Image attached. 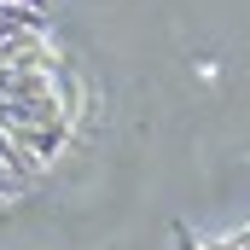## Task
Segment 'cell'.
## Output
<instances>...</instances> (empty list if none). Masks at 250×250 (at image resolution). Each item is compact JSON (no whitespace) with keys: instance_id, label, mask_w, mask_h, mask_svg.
Instances as JSON below:
<instances>
[{"instance_id":"1","label":"cell","mask_w":250,"mask_h":250,"mask_svg":"<svg viewBox=\"0 0 250 250\" xmlns=\"http://www.w3.org/2000/svg\"><path fill=\"white\" fill-rule=\"evenodd\" d=\"M82 123V76L53 29V0H0V204L23 198Z\"/></svg>"},{"instance_id":"2","label":"cell","mask_w":250,"mask_h":250,"mask_svg":"<svg viewBox=\"0 0 250 250\" xmlns=\"http://www.w3.org/2000/svg\"><path fill=\"white\" fill-rule=\"evenodd\" d=\"M181 250H250V227H245V233H227V239H215V245H198V239H181Z\"/></svg>"}]
</instances>
